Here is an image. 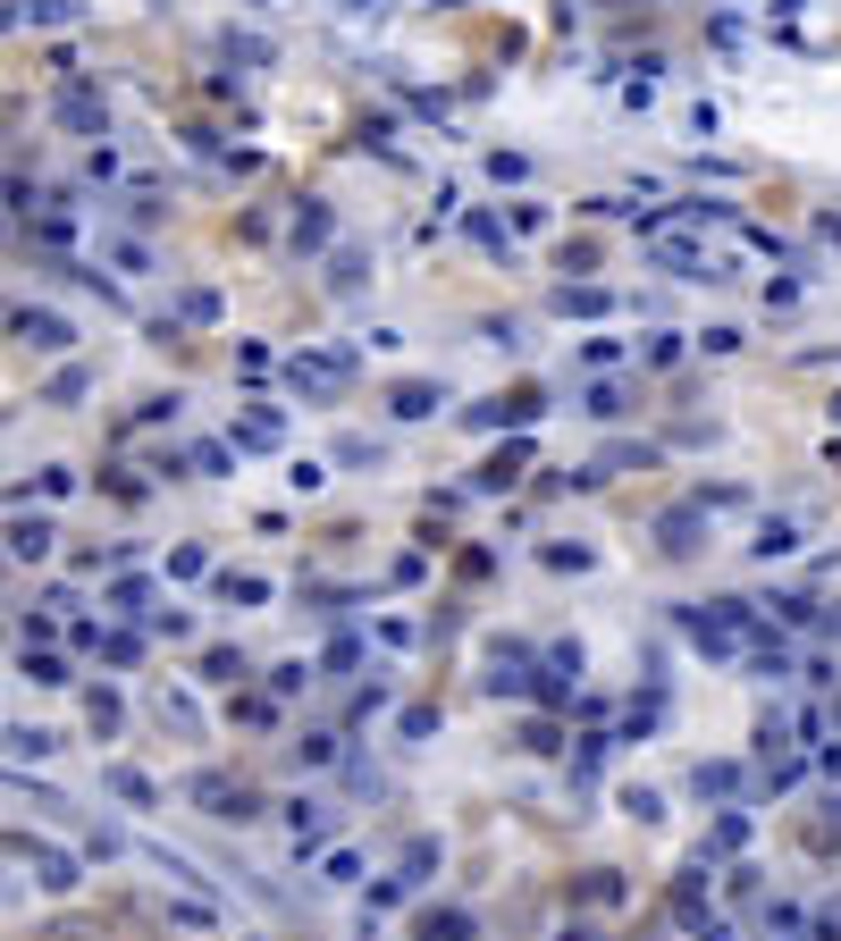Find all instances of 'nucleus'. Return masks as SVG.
Segmentation results:
<instances>
[{
  "label": "nucleus",
  "instance_id": "obj_5",
  "mask_svg": "<svg viewBox=\"0 0 841 941\" xmlns=\"http://www.w3.org/2000/svg\"><path fill=\"white\" fill-rule=\"evenodd\" d=\"M287 824H294V849H312V841L328 832V807H321V799H294V807H287Z\"/></svg>",
  "mask_w": 841,
  "mask_h": 941
},
{
  "label": "nucleus",
  "instance_id": "obj_24",
  "mask_svg": "<svg viewBox=\"0 0 841 941\" xmlns=\"http://www.w3.org/2000/svg\"><path fill=\"white\" fill-rule=\"evenodd\" d=\"M564 941H589V933H564Z\"/></svg>",
  "mask_w": 841,
  "mask_h": 941
},
{
  "label": "nucleus",
  "instance_id": "obj_1",
  "mask_svg": "<svg viewBox=\"0 0 841 941\" xmlns=\"http://www.w3.org/2000/svg\"><path fill=\"white\" fill-rule=\"evenodd\" d=\"M194 799H202V816H261V799L253 790H236V782H219V774H194Z\"/></svg>",
  "mask_w": 841,
  "mask_h": 941
},
{
  "label": "nucleus",
  "instance_id": "obj_23",
  "mask_svg": "<svg viewBox=\"0 0 841 941\" xmlns=\"http://www.w3.org/2000/svg\"><path fill=\"white\" fill-rule=\"evenodd\" d=\"M346 9H371V0H346Z\"/></svg>",
  "mask_w": 841,
  "mask_h": 941
},
{
  "label": "nucleus",
  "instance_id": "obj_18",
  "mask_svg": "<svg viewBox=\"0 0 841 941\" xmlns=\"http://www.w3.org/2000/svg\"><path fill=\"white\" fill-rule=\"evenodd\" d=\"M623 816H640V824H656V816H665V799H656V790H623Z\"/></svg>",
  "mask_w": 841,
  "mask_h": 941
},
{
  "label": "nucleus",
  "instance_id": "obj_7",
  "mask_svg": "<svg viewBox=\"0 0 841 941\" xmlns=\"http://www.w3.org/2000/svg\"><path fill=\"white\" fill-rule=\"evenodd\" d=\"M9 555H51V522H9Z\"/></svg>",
  "mask_w": 841,
  "mask_h": 941
},
{
  "label": "nucleus",
  "instance_id": "obj_16",
  "mask_svg": "<svg viewBox=\"0 0 841 941\" xmlns=\"http://www.w3.org/2000/svg\"><path fill=\"white\" fill-rule=\"evenodd\" d=\"M354 875H362L354 849H328V857H321V882H354Z\"/></svg>",
  "mask_w": 841,
  "mask_h": 941
},
{
  "label": "nucleus",
  "instance_id": "obj_9",
  "mask_svg": "<svg viewBox=\"0 0 841 941\" xmlns=\"http://www.w3.org/2000/svg\"><path fill=\"white\" fill-rule=\"evenodd\" d=\"M732 782H741L732 765H699V774H690V790H699V799H732Z\"/></svg>",
  "mask_w": 841,
  "mask_h": 941
},
{
  "label": "nucleus",
  "instance_id": "obj_11",
  "mask_svg": "<svg viewBox=\"0 0 841 941\" xmlns=\"http://www.w3.org/2000/svg\"><path fill=\"white\" fill-rule=\"evenodd\" d=\"M396 412H404V421H421V412H438V387H421V378H404V387H396Z\"/></svg>",
  "mask_w": 841,
  "mask_h": 941
},
{
  "label": "nucleus",
  "instance_id": "obj_8",
  "mask_svg": "<svg viewBox=\"0 0 841 941\" xmlns=\"http://www.w3.org/2000/svg\"><path fill=\"white\" fill-rule=\"evenodd\" d=\"M749 547H757L766 564H775V555H791V547H800V522H766V530L749 538Z\"/></svg>",
  "mask_w": 841,
  "mask_h": 941
},
{
  "label": "nucleus",
  "instance_id": "obj_2",
  "mask_svg": "<svg viewBox=\"0 0 841 941\" xmlns=\"http://www.w3.org/2000/svg\"><path fill=\"white\" fill-rule=\"evenodd\" d=\"M287 378L303 387V396H328V387L346 378V353H294V362H287Z\"/></svg>",
  "mask_w": 841,
  "mask_h": 941
},
{
  "label": "nucleus",
  "instance_id": "obj_10",
  "mask_svg": "<svg viewBox=\"0 0 841 941\" xmlns=\"http://www.w3.org/2000/svg\"><path fill=\"white\" fill-rule=\"evenodd\" d=\"M110 790H118V799H135V807H152V799H161V790L143 782V774H135V765H110Z\"/></svg>",
  "mask_w": 841,
  "mask_h": 941
},
{
  "label": "nucleus",
  "instance_id": "obj_20",
  "mask_svg": "<svg viewBox=\"0 0 841 941\" xmlns=\"http://www.w3.org/2000/svg\"><path fill=\"white\" fill-rule=\"evenodd\" d=\"M34 26H60V17H76V0H26Z\"/></svg>",
  "mask_w": 841,
  "mask_h": 941
},
{
  "label": "nucleus",
  "instance_id": "obj_17",
  "mask_svg": "<svg viewBox=\"0 0 841 941\" xmlns=\"http://www.w3.org/2000/svg\"><path fill=\"white\" fill-rule=\"evenodd\" d=\"M26 681H42V690H60V681H67V664H60V656H34V648H26Z\"/></svg>",
  "mask_w": 841,
  "mask_h": 941
},
{
  "label": "nucleus",
  "instance_id": "obj_12",
  "mask_svg": "<svg viewBox=\"0 0 841 941\" xmlns=\"http://www.w3.org/2000/svg\"><path fill=\"white\" fill-rule=\"evenodd\" d=\"M0 740H9V756H51V749H60L51 731H26V723H17V731H0Z\"/></svg>",
  "mask_w": 841,
  "mask_h": 941
},
{
  "label": "nucleus",
  "instance_id": "obj_4",
  "mask_svg": "<svg viewBox=\"0 0 841 941\" xmlns=\"http://www.w3.org/2000/svg\"><path fill=\"white\" fill-rule=\"evenodd\" d=\"M17 337H26V346H42V353H67V346H76V328H67L60 312H26V319H17Z\"/></svg>",
  "mask_w": 841,
  "mask_h": 941
},
{
  "label": "nucleus",
  "instance_id": "obj_6",
  "mask_svg": "<svg viewBox=\"0 0 841 941\" xmlns=\"http://www.w3.org/2000/svg\"><path fill=\"white\" fill-rule=\"evenodd\" d=\"M421 941H472V908H438L421 925Z\"/></svg>",
  "mask_w": 841,
  "mask_h": 941
},
{
  "label": "nucleus",
  "instance_id": "obj_13",
  "mask_svg": "<svg viewBox=\"0 0 841 941\" xmlns=\"http://www.w3.org/2000/svg\"><path fill=\"white\" fill-rule=\"evenodd\" d=\"M202 681H244V656H236V648H211V656H202Z\"/></svg>",
  "mask_w": 841,
  "mask_h": 941
},
{
  "label": "nucleus",
  "instance_id": "obj_22",
  "mask_svg": "<svg viewBox=\"0 0 841 941\" xmlns=\"http://www.w3.org/2000/svg\"><path fill=\"white\" fill-rule=\"evenodd\" d=\"M227 597H244V605H261V597H269V580H261V572H236V580H227Z\"/></svg>",
  "mask_w": 841,
  "mask_h": 941
},
{
  "label": "nucleus",
  "instance_id": "obj_15",
  "mask_svg": "<svg viewBox=\"0 0 841 941\" xmlns=\"http://www.w3.org/2000/svg\"><path fill=\"white\" fill-rule=\"evenodd\" d=\"M294 244H328V211L312 202V211H294Z\"/></svg>",
  "mask_w": 841,
  "mask_h": 941
},
{
  "label": "nucleus",
  "instance_id": "obj_14",
  "mask_svg": "<svg viewBox=\"0 0 841 941\" xmlns=\"http://www.w3.org/2000/svg\"><path fill=\"white\" fill-rule=\"evenodd\" d=\"M555 303H564V312H606V303H615V294H606V286H564V294H555Z\"/></svg>",
  "mask_w": 841,
  "mask_h": 941
},
{
  "label": "nucleus",
  "instance_id": "obj_21",
  "mask_svg": "<svg viewBox=\"0 0 841 941\" xmlns=\"http://www.w3.org/2000/svg\"><path fill=\"white\" fill-rule=\"evenodd\" d=\"M589 412L598 421H623V387H589Z\"/></svg>",
  "mask_w": 841,
  "mask_h": 941
},
{
  "label": "nucleus",
  "instance_id": "obj_3",
  "mask_svg": "<svg viewBox=\"0 0 841 941\" xmlns=\"http://www.w3.org/2000/svg\"><path fill=\"white\" fill-rule=\"evenodd\" d=\"M60 118L76 126V135H101V126H110V110H101L93 85H67V93H60Z\"/></svg>",
  "mask_w": 841,
  "mask_h": 941
},
{
  "label": "nucleus",
  "instance_id": "obj_19",
  "mask_svg": "<svg viewBox=\"0 0 841 941\" xmlns=\"http://www.w3.org/2000/svg\"><path fill=\"white\" fill-rule=\"evenodd\" d=\"M782 673H791V648H782V639H775V648H757V681H782Z\"/></svg>",
  "mask_w": 841,
  "mask_h": 941
}]
</instances>
